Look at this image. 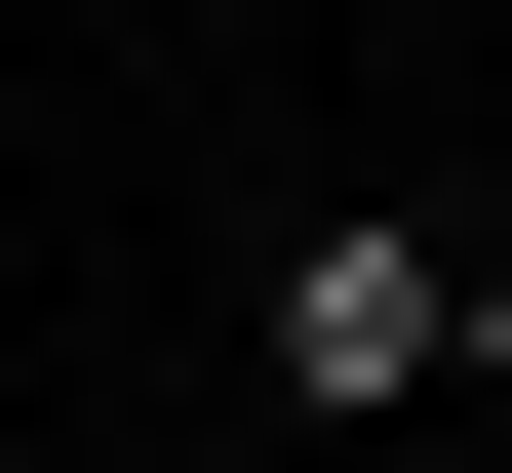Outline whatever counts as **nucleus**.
<instances>
[{
	"label": "nucleus",
	"mask_w": 512,
	"mask_h": 473,
	"mask_svg": "<svg viewBox=\"0 0 512 473\" xmlns=\"http://www.w3.org/2000/svg\"><path fill=\"white\" fill-rule=\"evenodd\" d=\"M434 276L473 237H276V395H434Z\"/></svg>",
	"instance_id": "1"
},
{
	"label": "nucleus",
	"mask_w": 512,
	"mask_h": 473,
	"mask_svg": "<svg viewBox=\"0 0 512 473\" xmlns=\"http://www.w3.org/2000/svg\"><path fill=\"white\" fill-rule=\"evenodd\" d=\"M434 395H512V237H473V276H434Z\"/></svg>",
	"instance_id": "2"
}]
</instances>
